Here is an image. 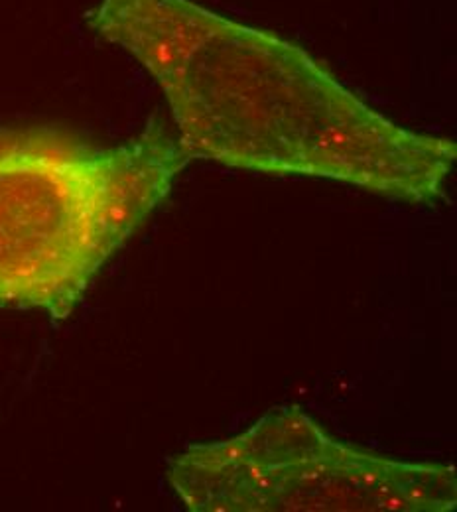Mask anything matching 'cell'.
I'll return each mask as SVG.
<instances>
[{
	"instance_id": "1",
	"label": "cell",
	"mask_w": 457,
	"mask_h": 512,
	"mask_svg": "<svg viewBox=\"0 0 457 512\" xmlns=\"http://www.w3.org/2000/svg\"><path fill=\"white\" fill-rule=\"evenodd\" d=\"M91 26L158 81L190 158L436 203L456 142L371 109L290 42L192 0H101Z\"/></svg>"
},
{
	"instance_id": "2",
	"label": "cell",
	"mask_w": 457,
	"mask_h": 512,
	"mask_svg": "<svg viewBox=\"0 0 457 512\" xmlns=\"http://www.w3.org/2000/svg\"><path fill=\"white\" fill-rule=\"evenodd\" d=\"M190 162L156 125L113 148L0 130V308L67 318Z\"/></svg>"
},
{
	"instance_id": "3",
	"label": "cell",
	"mask_w": 457,
	"mask_h": 512,
	"mask_svg": "<svg viewBox=\"0 0 457 512\" xmlns=\"http://www.w3.org/2000/svg\"><path fill=\"white\" fill-rule=\"evenodd\" d=\"M168 483L192 512H450L456 467L347 446L300 408L176 455Z\"/></svg>"
}]
</instances>
